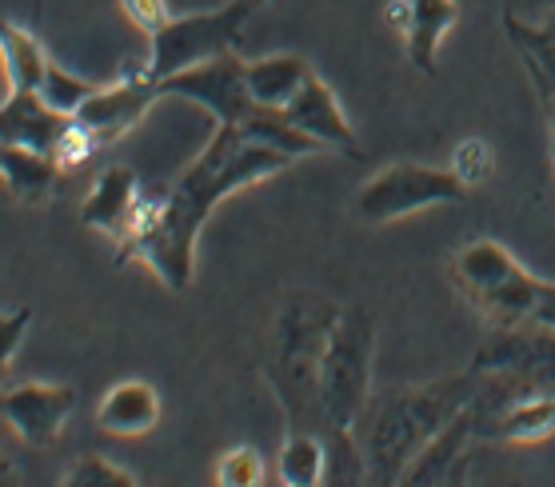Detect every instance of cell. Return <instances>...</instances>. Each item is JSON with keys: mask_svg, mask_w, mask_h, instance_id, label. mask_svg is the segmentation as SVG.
<instances>
[{"mask_svg": "<svg viewBox=\"0 0 555 487\" xmlns=\"http://www.w3.org/2000/svg\"><path fill=\"white\" fill-rule=\"evenodd\" d=\"M288 152L260 144L241 125H216L196 161L168 188L140 192L125 236L116 240V264H144L168 292H184L196 280V244L216 204L292 168Z\"/></svg>", "mask_w": 555, "mask_h": 487, "instance_id": "cell-1", "label": "cell"}, {"mask_svg": "<svg viewBox=\"0 0 555 487\" xmlns=\"http://www.w3.org/2000/svg\"><path fill=\"white\" fill-rule=\"evenodd\" d=\"M476 396V372L467 368L460 375H443L420 387H396L372 408L367 403L364 427V463H367V484L396 487L404 467L420 456L436 432L452 424Z\"/></svg>", "mask_w": 555, "mask_h": 487, "instance_id": "cell-2", "label": "cell"}, {"mask_svg": "<svg viewBox=\"0 0 555 487\" xmlns=\"http://www.w3.org/2000/svg\"><path fill=\"white\" fill-rule=\"evenodd\" d=\"M340 316V304L320 296V292H288L272 320V339H268L264 375L276 396L280 412L292 427H315L324 432L320 415V360L328 332Z\"/></svg>", "mask_w": 555, "mask_h": 487, "instance_id": "cell-3", "label": "cell"}, {"mask_svg": "<svg viewBox=\"0 0 555 487\" xmlns=\"http://www.w3.org/2000/svg\"><path fill=\"white\" fill-rule=\"evenodd\" d=\"M376 320L360 304H340L320 360V415L324 427H356L372 403Z\"/></svg>", "mask_w": 555, "mask_h": 487, "instance_id": "cell-4", "label": "cell"}, {"mask_svg": "<svg viewBox=\"0 0 555 487\" xmlns=\"http://www.w3.org/2000/svg\"><path fill=\"white\" fill-rule=\"evenodd\" d=\"M455 292L464 296L488 328L528 324L531 304L540 296V275H531L524 264L495 240H472L455 252L448 264Z\"/></svg>", "mask_w": 555, "mask_h": 487, "instance_id": "cell-5", "label": "cell"}, {"mask_svg": "<svg viewBox=\"0 0 555 487\" xmlns=\"http://www.w3.org/2000/svg\"><path fill=\"white\" fill-rule=\"evenodd\" d=\"M260 0H228L224 9H208V13L172 16L160 33L149 37V64L144 76L149 80H165L172 73H184L192 64L212 61L220 52H232L241 40L244 25L253 21Z\"/></svg>", "mask_w": 555, "mask_h": 487, "instance_id": "cell-6", "label": "cell"}, {"mask_svg": "<svg viewBox=\"0 0 555 487\" xmlns=\"http://www.w3.org/2000/svg\"><path fill=\"white\" fill-rule=\"evenodd\" d=\"M472 188L452 168H431L416 161H396L379 168L360 192H356V213L367 225H396L404 216L428 213L440 204H464Z\"/></svg>", "mask_w": 555, "mask_h": 487, "instance_id": "cell-7", "label": "cell"}, {"mask_svg": "<svg viewBox=\"0 0 555 487\" xmlns=\"http://www.w3.org/2000/svg\"><path fill=\"white\" fill-rule=\"evenodd\" d=\"M156 88H160V97H177V101L204 108L216 125H241L256 108L253 92H248V61H241L236 49L192 64L184 73L165 76Z\"/></svg>", "mask_w": 555, "mask_h": 487, "instance_id": "cell-8", "label": "cell"}, {"mask_svg": "<svg viewBox=\"0 0 555 487\" xmlns=\"http://www.w3.org/2000/svg\"><path fill=\"white\" fill-rule=\"evenodd\" d=\"M472 372H516L555 392V332L547 328H488L472 356Z\"/></svg>", "mask_w": 555, "mask_h": 487, "instance_id": "cell-9", "label": "cell"}, {"mask_svg": "<svg viewBox=\"0 0 555 487\" xmlns=\"http://www.w3.org/2000/svg\"><path fill=\"white\" fill-rule=\"evenodd\" d=\"M76 408V392L68 384H44V380H28L16 384L0 396V415L25 439L28 448H52L61 439L64 424Z\"/></svg>", "mask_w": 555, "mask_h": 487, "instance_id": "cell-10", "label": "cell"}, {"mask_svg": "<svg viewBox=\"0 0 555 487\" xmlns=\"http://www.w3.org/2000/svg\"><path fill=\"white\" fill-rule=\"evenodd\" d=\"M156 101H165V97H160L156 80H149L144 68H140V73L125 76V80H116V85L96 88L89 101L80 104V113H76L73 120L89 128L101 144H113V140H120L125 132H132V128L149 116V108Z\"/></svg>", "mask_w": 555, "mask_h": 487, "instance_id": "cell-11", "label": "cell"}, {"mask_svg": "<svg viewBox=\"0 0 555 487\" xmlns=\"http://www.w3.org/2000/svg\"><path fill=\"white\" fill-rule=\"evenodd\" d=\"M280 113L288 116L304 137H312L320 149L340 152V156H352V161H360V156H364V144H360V137H356L352 120L344 116V104L336 101L332 85L320 73L308 76L300 92H296V97H292Z\"/></svg>", "mask_w": 555, "mask_h": 487, "instance_id": "cell-12", "label": "cell"}, {"mask_svg": "<svg viewBox=\"0 0 555 487\" xmlns=\"http://www.w3.org/2000/svg\"><path fill=\"white\" fill-rule=\"evenodd\" d=\"M388 21L404 40L408 64L424 76H436L440 44L460 21V4L455 0H391Z\"/></svg>", "mask_w": 555, "mask_h": 487, "instance_id": "cell-13", "label": "cell"}, {"mask_svg": "<svg viewBox=\"0 0 555 487\" xmlns=\"http://www.w3.org/2000/svg\"><path fill=\"white\" fill-rule=\"evenodd\" d=\"M68 125H73V116L56 113L37 88H9V97L0 104V144L52 152Z\"/></svg>", "mask_w": 555, "mask_h": 487, "instance_id": "cell-14", "label": "cell"}, {"mask_svg": "<svg viewBox=\"0 0 555 487\" xmlns=\"http://www.w3.org/2000/svg\"><path fill=\"white\" fill-rule=\"evenodd\" d=\"M472 439H476V420H472V403H467L452 424L443 427V432H436V436L420 448V456L408 463L404 475H400V484L424 487V484H452V479H460Z\"/></svg>", "mask_w": 555, "mask_h": 487, "instance_id": "cell-15", "label": "cell"}, {"mask_svg": "<svg viewBox=\"0 0 555 487\" xmlns=\"http://www.w3.org/2000/svg\"><path fill=\"white\" fill-rule=\"evenodd\" d=\"M160 424V392L144 380H120L96 403V427L108 436H149Z\"/></svg>", "mask_w": 555, "mask_h": 487, "instance_id": "cell-16", "label": "cell"}, {"mask_svg": "<svg viewBox=\"0 0 555 487\" xmlns=\"http://www.w3.org/2000/svg\"><path fill=\"white\" fill-rule=\"evenodd\" d=\"M137 201H140L137 168H125V164L120 168H104L96 176V184H92L85 208H80V220L89 228H96V232H104V236L120 240L132 213H137Z\"/></svg>", "mask_w": 555, "mask_h": 487, "instance_id": "cell-17", "label": "cell"}, {"mask_svg": "<svg viewBox=\"0 0 555 487\" xmlns=\"http://www.w3.org/2000/svg\"><path fill=\"white\" fill-rule=\"evenodd\" d=\"M61 180V164L52 152L25 149V144H0V184L13 192L16 201L44 204Z\"/></svg>", "mask_w": 555, "mask_h": 487, "instance_id": "cell-18", "label": "cell"}, {"mask_svg": "<svg viewBox=\"0 0 555 487\" xmlns=\"http://www.w3.org/2000/svg\"><path fill=\"white\" fill-rule=\"evenodd\" d=\"M312 73V61L300 52H272V56L248 61V92L256 108H284Z\"/></svg>", "mask_w": 555, "mask_h": 487, "instance_id": "cell-19", "label": "cell"}, {"mask_svg": "<svg viewBox=\"0 0 555 487\" xmlns=\"http://www.w3.org/2000/svg\"><path fill=\"white\" fill-rule=\"evenodd\" d=\"M276 467H280V479L288 487L324 484V472H328L324 432H315V427H292V432H284V448H280Z\"/></svg>", "mask_w": 555, "mask_h": 487, "instance_id": "cell-20", "label": "cell"}, {"mask_svg": "<svg viewBox=\"0 0 555 487\" xmlns=\"http://www.w3.org/2000/svg\"><path fill=\"white\" fill-rule=\"evenodd\" d=\"M0 68L9 76V88H40L49 52L40 49V40L25 25H13L0 16Z\"/></svg>", "mask_w": 555, "mask_h": 487, "instance_id": "cell-21", "label": "cell"}, {"mask_svg": "<svg viewBox=\"0 0 555 487\" xmlns=\"http://www.w3.org/2000/svg\"><path fill=\"white\" fill-rule=\"evenodd\" d=\"M504 25L528 76H540V80H547L555 88V40L547 33H540V25H524L516 13H504Z\"/></svg>", "mask_w": 555, "mask_h": 487, "instance_id": "cell-22", "label": "cell"}, {"mask_svg": "<svg viewBox=\"0 0 555 487\" xmlns=\"http://www.w3.org/2000/svg\"><path fill=\"white\" fill-rule=\"evenodd\" d=\"M61 487H137V475L101 451H85L64 467Z\"/></svg>", "mask_w": 555, "mask_h": 487, "instance_id": "cell-23", "label": "cell"}, {"mask_svg": "<svg viewBox=\"0 0 555 487\" xmlns=\"http://www.w3.org/2000/svg\"><path fill=\"white\" fill-rule=\"evenodd\" d=\"M101 85H92V80H85V76L68 73V68H61L56 61H49V68H44V80H40V97L56 108V113L64 116H76L80 113V104L89 101L92 92H96Z\"/></svg>", "mask_w": 555, "mask_h": 487, "instance_id": "cell-24", "label": "cell"}, {"mask_svg": "<svg viewBox=\"0 0 555 487\" xmlns=\"http://www.w3.org/2000/svg\"><path fill=\"white\" fill-rule=\"evenodd\" d=\"M216 479L224 487H260L264 484V456L253 444L228 448L216 463Z\"/></svg>", "mask_w": 555, "mask_h": 487, "instance_id": "cell-25", "label": "cell"}, {"mask_svg": "<svg viewBox=\"0 0 555 487\" xmlns=\"http://www.w3.org/2000/svg\"><path fill=\"white\" fill-rule=\"evenodd\" d=\"M460 180H464L467 188H480L488 176H492V168H495V152H492V144L488 140H480V137H467V140H460L455 144V152H452V164H448Z\"/></svg>", "mask_w": 555, "mask_h": 487, "instance_id": "cell-26", "label": "cell"}, {"mask_svg": "<svg viewBox=\"0 0 555 487\" xmlns=\"http://www.w3.org/2000/svg\"><path fill=\"white\" fill-rule=\"evenodd\" d=\"M120 13L128 16V25L152 37V33H160V28L172 21L168 13V0H120Z\"/></svg>", "mask_w": 555, "mask_h": 487, "instance_id": "cell-27", "label": "cell"}, {"mask_svg": "<svg viewBox=\"0 0 555 487\" xmlns=\"http://www.w3.org/2000/svg\"><path fill=\"white\" fill-rule=\"evenodd\" d=\"M33 324V308H13V312H0V375L9 372L16 348L25 344V332Z\"/></svg>", "mask_w": 555, "mask_h": 487, "instance_id": "cell-28", "label": "cell"}, {"mask_svg": "<svg viewBox=\"0 0 555 487\" xmlns=\"http://www.w3.org/2000/svg\"><path fill=\"white\" fill-rule=\"evenodd\" d=\"M528 324L555 332V280H543V284H540V296H535V304H531Z\"/></svg>", "mask_w": 555, "mask_h": 487, "instance_id": "cell-29", "label": "cell"}, {"mask_svg": "<svg viewBox=\"0 0 555 487\" xmlns=\"http://www.w3.org/2000/svg\"><path fill=\"white\" fill-rule=\"evenodd\" d=\"M531 88H535V97H540L543 116H547V128H552V137H555V88L547 85V80H540V76H531Z\"/></svg>", "mask_w": 555, "mask_h": 487, "instance_id": "cell-30", "label": "cell"}, {"mask_svg": "<svg viewBox=\"0 0 555 487\" xmlns=\"http://www.w3.org/2000/svg\"><path fill=\"white\" fill-rule=\"evenodd\" d=\"M16 479V467H13V460H9V456H4V451H0V484H13Z\"/></svg>", "mask_w": 555, "mask_h": 487, "instance_id": "cell-31", "label": "cell"}, {"mask_svg": "<svg viewBox=\"0 0 555 487\" xmlns=\"http://www.w3.org/2000/svg\"><path fill=\"white\" fill-rule=\"evenodd\" d=\"M540 33H547V37L555 40V9L547 16H543V25H540Z\"/></svg>", "mask_w": 555, "mask_h": 487, "instance_id": "cell-32", "label": "cell"}, {"mask_svg": "<svg viewBox=\"0 0 555 487\" xmlns=\"http://www.w3.org/2000/svg\"><path fill=\"white\" fill-rule=\"evenodd\" d=\"M547 152H552V168H555V137L547 140Z\"/></svg>", "mask_w": 555, "mask_h": 487, "instance_id": "cell-33", "label": "cell"}, {"mask_svg": "<svg viewBox=\"0 0 555 487\" xmlns=\"http://www.w3.org/2000/svg\"><path fill=\"white\" fill-rule=\"evenodd\" d=\"M33 13H37V16H40V0H33Z\"/></svg>", "mask_w": 555, "mask_h": 487, "instance_id": "cell-34", "label": "cell"}, {"mask_svg": "<svg viewBox=\"0 0 555 487\" xmlns=\"http://www.w3.org/2000/svg\"><path fill=\"white\" fill-rule=\"evenodd\" d=\"M260 4H272V0H260Z\"/></svg>", "mask_w": 555, "mask_h": 487, "instance_id": "cell-35", "label": "cell"}]
</instances>
